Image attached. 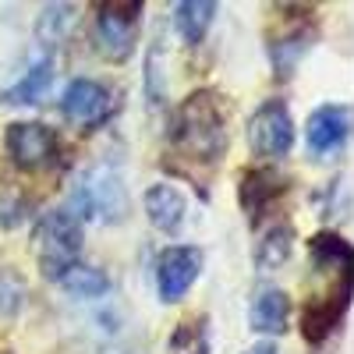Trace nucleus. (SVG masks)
Returning <instances> with one entry per match:
<instances>
[{"label":"nucleus","mask_w":354,"mask_h":354,"mask_svg":"<svg viewBox=\"0 0 354 354\" xmlns=\"http://www.w3.org/2000/svg\"><path fill=\"white\" fill-rule=\"evenodd\" d=\"M145 4L142 0H106L96 8V46L106 61H128L138 46Z\"/></svg>","instance_id":"39448f33"},{"label":"nucleus","mask_w":354,"mask_h":354,"mask_svg":"<svg viewBox=\"0 0 354 354\" xmlns=\"http://www.w3.org/2000/svg\"><path fill=\"white\" fill-rule=\"evenodd\" d=\"M64 213L71 220L85 223H124L131 213V198H128V185H124V174L121 167H113L110 160H96L88 163L78 181L71 185L68 205Z\"/></svg>","instance_id":"f03ea898"},{"label":"nucleus","mask_w":354,"mask_h":354,"mask_svg":"<svg viewBox=\"0 0 354 354\" xmlns=\"http://www.w3.org/2000/svg\"><path fill=\"white\" fill-rule=\"evenodd\" d=\"M50 85H53V57L43 53L0 93V103L4 106H36L46 100Z\"/></svg>","instance_id":"2eb2a0df"},{"label":"nucleus","mask_w":354,"mask_h":354,"mask_svg":"<svg viewBox=\"0 0 354 354\" xmlns=\"http://www.w3.org/2000/svg\"><path fill=\"white\" fill-rule=\"evenodd\" d=\"M290 252H294V227L287 220H277V223H270L259 234L252 262H255L259 273H273L290 259Z\"/></svg>","instance_id":"a211bd4d"},{"label":"nucleus","mask_w":354,"mask_h":354,"mask_svg":"<svg viewBox=\"0 0 354 354\" xmlns=\"http://www.w3.org/2000/svg\"><path fill=\"white\" fill-rule=\"evenodd\" d=\"M149 71H145V96H149V103L153 106H160L163 103V46H160V39L153 43V50H149V64H145Z\"/></svg>","instance_id":"5701e85b"},{"label":"nucleus","mask_w":354,"mask_h":354,"mask_svg":"<svg viewBox=\"0 0 354 354\" xmlns=\"http://www.w3.org/2000/svg\"><path fill=\"white\" fill-rule=\"evenodd\" d=\"M354 277H344V280H333V287L326 294H319V298H312L301 312V333L308 344H326L337 330H340V322L351 308V283Z\"/></svg>","instance_id":"1a4fd4ad"},{"label":"nucleus","mask_w":354,"mask_h":354,"mask_svg":"<svg viewBox=\"0 0 354 354\" xmlns=\"http://www.w3.org/2000/svg\"><path fill=\"white\" fill-rule=\"evenodd\" d=\"M347 142H351V106L347 103H322L308 113V124H305L308 156L330 160Z\"/></svg>","instance_id":"9d476101"},{"label":"nucleus","mask_w":354,"mask_h":354,"mask_svg":"<svg viewBox=\"0 0 354 354\" xmlns=\"http://www.w3.org/2000/svg\"><path fill=\"white\" fill-rule=\"evenodd\" d=\"M4 149L11 163L25 174L50 170L61 160V135L43 121H11L4 128Z\"/></svg>","instance_id":"423d86ee"},{"label":"nucleus","mask_w":354,"mask_h":354,"mask_svg":"<svg viewBox=\"0 0 354 354\" xmlns=\"http://www.w3.org/2000/svg\"><path fill=\"white\" fill-rule=\"evenodd\" d=\"M245 354H280V347H277L273 340H259V344H252Z\"/></svg>","instance_id":"393cba45"},{"label":"nucleus","mask_w":354,"mask_h":354,"mask_svg":"<svg viewBox=\"0 0 354 354\" xmlns=\"http://www.w3.org/2000/svg\"><path fill=\"white\" fill-rule=\"evenodd\" d=\"M82 238L85 227L78 220H71L64 209H53L39 220L36 230V262L39 273L53 283H61L75 266L82 262Z\"/></svg>","instance_id":"20e7f679"},{"label":"nucleus","mask_w":354,"mask_h":354,"mask_svg":"<svg viewBox=\"0 0 354 354\" xmlns=\"http://www.w3.org/2000/svg\"><path fill=\"white\" fill-rule=\"evenodd\" d=\"M308 262L315 273H326V277H351L354 270V248L344 234L337 230H319L312 234L308 241Z\"/></svg>","instance_id":"dca6fc26"},{"label":"nucleus","mask_w":354,"mask_h":354,"mask_svg":"<svg viewBox=\"0 0 354 354\" xmlns=\"http://www.w3.org/2000/svg\"><path fill=\"white\" fill-rule=\"evenodd\" d=\"M28 220V202L21 195H4L0 198V223L4 227H21Z\"/></svg>","instance_id":"b1692460"},{"label":"nucleus","mask_w":354,"mask_h":354,"mask_svg":"<svg viewBox=\"0 0 354 354\" xmlns=\"http://www.w3.org/2000/svg\"><path fill=\"white\" fill-rule=\"evenodd\" d=\"M248 149L259 160H283L294 149V113L283 100H266L248 117Z\"/></svg>","instance_id":"0eeeda50"},{"label":"nucleus","mask_w":354,"mask_h":354,"mask_svg":"<svg viewBox=\"0 0 354 354\" xmlns=\"http://www.w3.org/2000/svg\"><path fill=\"white\" fill-rule=\"evenodd\" d=\"M61 113L78 128H96L113 113V93L100 78H71L61 93Z\"/></svg>","instance_id":"9b49d317"},{"label":"nucleus","mask_w":354,"mask_h":354,"mask_svg":"<svg viewBox=\"0 0 354 354\" xmlns=\"http://www.w3.org/2000/svg\"><path fill=\"white\" fill-rule=\"evenodd\" d=\"M205 255L198 245H167L156 255L153 277H156V294L163 305H177L188 298V290L195 287V280L202 277Z\"/></svg>","instance_id":"6e6552de"},{"label":"nucleus","mask_w":354,"mask_h":354,"mask_svg":"<svg viewBox=\"0 0 354 354\" xmlns=\"http://www.w3.org/2000/svg\"><path fill=\"white\" fill-rule=\"evenodd\" d=\"M61 287H64V294H71V298H78V301H100V298L110 294L113 283L103 270H96V266H88V262H78L75 270L61 280Z\"/></svg>","instance_id":"412c9836"},{"label":"nucleus","mask_w":354,"mask_h":354,"mask_svg":"<svg viewBox=\"0 0 354 354\" xmlns=\"http://www.w3.org/2000/svg\"><path fill=\"white\" fill-rule=\"evenodd\" d=\"M216 11H220V4H213V0H181V4L170 8V18H174L177 36H181L188 46H198L205 36H209V28L216 21Z\"/></svg>","instance_id":"f3484780"},{"label":"nucleus","mask_w":354,"mask_h":354,"mask_svg":"<svg viewBox=\"0 0 354 354\" xmlns=\"http://www.w3.org/2000/svg\"><path fill=\"white\" fill-rule=\"evenodd\" d=\"M167 354H213L209 315L205 312L185 315L167 337Z\"/></svg>","instance_id":"6ab92c4d"},{"label":"nucleus","mask_w":354,"mask_h":354,"mask_svg":"<svg viewBox=\"0 0 354 354\" xmlns=\"http://www.w3.org/2000/svg\"><path fill=\"white\" fill-rule=\"evenodd\" d=\"M78 8L75 4H46L36 18V39L43 46V53H53V50H61L71 36V28H75V15Z\"/></svg>","instance_id":"aec40b11"},{"label":"nucleus","mask_w":354,"mask_h":354,"mask_svg":"<svg viewBox=\"0 0 354 354\" xmlns=\"http://www.w3.org/2000/svg\"><path fill=\"white\" fill-rule=\"evenodd\" d=\"M315 11L312 8H280L273 28L266 32V53H270V64L277 78H290L298 71V64L305 61V53L315 46Z\"/></svg>","instance_id":"7ed1b4c3"},{"label":"nucleus","mask_w":354,"mask_h":354,"mask_svg":"<svg viewBox=\"0 0 354 354\" xmlns=\"http://www.w3.org/2000/svg\"><path fill=\"white\" fill-rule=\"evenodd\" d=\"M0 354H15V351H8V347H0Z\"/></svg>","instance_id":"a878e982"},{"label":"nucleus","mask_w":354,"mask_h":354,"mask_svg":"<svg viewBox=\"0 0 354 354\" xmlns=\"http://www.w3.org/2000/svg\"><path fill=\"white\" fill-rule=\"evenodd\" d=\"M145 216H149V223L167 234V238H174V234H181L185 220H188V198L185 192L170 185V181H156L145 188Z\"/></svg>","instance_id":"ddd939ff"},{"label":"nucleus","mask_w":354,"mask_h":354,"mask_svg":"<svg viewBox=\"0 0 354 354\" xmlns=\"http://www.w3.org/2000/svg\"><path fill=\"white\" fill-rule=\"evenodd\" d=\"M170 142L198 163H216L230 145V106L216 88H198L174 110Z\"/></svg>","instance_id":"f257e3e1"},{"label":"nucleus","mask_w":354,"mask_h":354,"mask_svg":"<svg viewBox=\"0 0 354 354\" xmlns=\"http://www.w3.org/2000/svg\"><path fill=\"white\" fill-rule=\"evenodd\" d=\"M287 322H290L287 290H280V287L255 290V298L248 305V330L262 333V337H280V333H287Z\"/></svg>","instance_id":"4468645a"},{"label":"nucleus","mask_w":354,"mask_h":354,"mask_svg":"<svg viewBox=\"0 0 354 354\" xmlns=\"http://www.w3.org/2000/svg\"><path fill=\"white\" fill-rule=\"evenodd\" d=\"M25 301H28V283H25L21 270L4 262L0 266V319H18Z\"/></svg>","instance_id":"4be33fe9"},{"label":"nucleus","mask_w":354,"mask_h":354,"mask_svg":"<svg viewBox=\"0 0 354 354\" xmlns=\"http://www.w3.org/2000/svg\"><path fill=\"white\" fill-rule=\"evenodd\" d=\"M283 195H287V177L273 167H248L238 181V202L252 220H259L266 209H273L277 198Z\"/></svg>","instance_id":"f8f14e48"}]
</instances>
